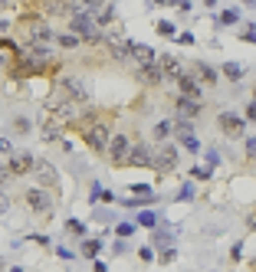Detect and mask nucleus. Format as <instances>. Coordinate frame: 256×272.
<instances>
[{
  "label": "nucleus",
  "instance_id": "obj_50",
  "mask_svg": "<svg viewBox=\"0 0 256 272\" xmlns=\"http://www.w3.org/2000/svg\"><path fill=\"white\" fill-rule=\"evenodd\" d=\"M7 180H10V171H7V164H4V167H0V187H4Z\"/></svg>",
  "mask_w": 256,
  "mask_h": 272
},
{
  "label": "nucleus",
  "instance_id": "obj_12",
  "mask_svg": "<svg viewBox=\"0 0 256 272\" xmlns=\"http://www.w3.org/2000/svg\"><path fill=\"white\" fill-rule=\"evenodd\" d=\"M128 56H131V62H138V66H151V62L158 59L148 43H128Z\"/></svg>",
  "mask_w": 256,
  "mask_h": 272
},
{
  "label": "nucleus",
  "instance_id": "obj_23",
  "mask_svg": "<svg viewBox=\"0 0 256 272\" xmlns=\"http://www.w3.org/2000/svg\"><path fill=\"white\" fill-rule=\"evenodd\" d=\"M171 131L177 135V141H188V138H194V125H191V118H177V122H171Z\"/></svg>",
  "mask_w": 256,
  "mask_h": 272
},
{
  "label": "nucleus",
  "instance_id": "obj_48",
  "mask_svg": "<svg viewBox=\"0 0 256 272\" xmlns=\"http://www.w3.org/2000/svg\"><path fill=\"white\" fill-rule=\"evenodd\" d=\"M10 151H13L10 141H7V138H0V154H10Z\"/></svg>",
  "mask_w": 256,
  "mask_h": 272
},
{
  "label": "nucleus",
  "instance_id": "obj_35",
  "mask_svg": "<svg viewBox=\"0 0 256 272\" xmlns=\"http://www.w3.org/2000/svg\"><path fill=\"white\" fill-rule=\"evenodd\" d=\"M13 131H17V135H26V131H30V118H13Z\"/></svg>",
  "mask_w": 256,
  "mask_h": 272
},
{
  "label": "nucleus",
  "instance_id": "obj_34",
  "mask_svg": "<svg viewBox=\"0 0 256 272\" xmlns=\"http://www.w3.org/2000/svg\"><path fill=\"white\" fill-rule=\"evenodd\" d=\"M191 177L207 180V177H213V167H191Z\"/></svg>",
  "mask_w": 256,
  "mask_h": 272
},
{
  "label": "nucleus",
  "instance_id": "obj_30",
  "mask_svg": "<svg viewBox=\"0 0 256 272\" xmlns=\"http://www.w3.org/2000/svg\"><path fill=\"white\" fill-rule=\"evenodd\" d=\"M220 23H224V26L240 23V10H224V13H220Z\"/></svg>",
  "mask_w": 256,
  "mask_h": 272
},
{
  "label": "nucleus",
  "instance_id": "obj_11",
  "mask_svg": "<svg viewBox=\"0 0 256 272\" xmlns=\"http://www.w3.org/2000/svg\"><path fill=\"white\" fill-rule=\"evenodd\" d=\"M79 115H82V108H79V102H72V99H66V102H59L56 111H53V118L56 122H79Z\"/></svg>",
  "mask_w": 256,
  "mask_h": 272
},
{
  "label": "nucleus",
  "instance_id": "obj_44",
  "mask_svg": "<svg viewBox=\"0 0 256 272\" xmlns=\"http://www.w3.org/2000/svg\"><path fill=\"white\" fill-rule=\"evenodd\" d=\"M108 0H82V7H89V10H99V7H105Z\"/></svg>",
  "mask_w": 256,
  "mask_h": 272
},
{
  "label": "nucleus",
  "instance_id": "obj_55",
  "mask_svg": "<svg viewBox=\"0 0 256 272\" xmlns=\"http://www.w3.org/2000/svg\"><path fill=\"white\" fill-rule=\"evenodd\" d=\"M243 4H246V7H256V0H243Z\"/></svg>",
  "mask_w": 256,
  "mask_h": 272
},
{
  "label": "nucleus",
  "instance_id": "obj_52",
  "mask_svg": "<svg viewBox=\"0 0 256 272\" xmlns=\"http://www.w3.org/2000/svg\"><path fill=\"white\" fill-rule=\"evenodd\" d=\"M13 7V0H0V10H10Z\"/></svg>",
  "mask_w": 256,
  "mask_h": 272
},
{
  "label": "nucleus",
  "instance_id": "obj_22",
  "mask_svg": "<svg viewBox=\"0 0 256 272\" xmlns=\"http://www.w3.org/2000/svg\"><path fill=\"white\" fill-rule=\"evenodd\" d=\"M43 141H50V144H53V141H63V125H59L53 115L43 122Z\"/></svg>",
  "mask_w": 256,
  "mask_h": 272
},
{
  "label": "nucleus",
  "instance_id": "obj_14",
  "mask_svg": "<svg viewBox=\"0 0 256 272\" xmlns=\"http://www.w3.org/2000/svg\"><path fill=\"white\" fill-rule=\"evenodd\" d=\"M191 75L200 82V86H217V69L207 66V62H200V59L191 66Z\"/></svg>",
  "mask_w": 256,
  "mask_h": 272
},
{
  "label": "nucleus",
  "instance_id": "obj_4",
  "mask_svg": "<svg viewBox=\"0 0 256 272\" xmlns=\"http://www.w3.org/2000/svg\"><path fill=\"white\" fill-rule=\"evenodd\" d=\"M151 167H155L158 174H171L177 171V148L171 141H161L155 148V161H151Z\"/></svg>",
  "mask_w": 256,
  "mask_h": 272
},
{
  "label": "nucleus",
  "instance_id": "obj_27",
  "mask_svg": "<svg viewBox=\"0 0 256 272\" xmlns=\"http://www.w3.org/2000/svg\"><path fill=\"white\" fill-rule=\"evenodd\" d=\"M56 46H63V50H79V40L72 36V33H56Z\"/></svg>",
  "mask_w": 256,
  "mask_h": 272
},
{
  "label": "nucleus",
  "instance_id": "obj_25",
  "mask_svg": "<svg viewBox=\"0 0 256 272\" xmlns=\"http://www.w3.org/2000/svg\"><path fill=\"white\" fill-rule=\"evenodd\" d=\"M112 20H115V10H112V7H99V13H92V23L99 26V30H105Z\"/></svg>",
  "mask_w": 256,
  "mask_h": 272
},
{
  "label": "nucleus",
  "instance_id": "obj_3",
  "mask_svg": "<svg viewBox=\"0 0 256 272\" xmlns=\"http://www.w3.org/2000/svg\"><path fill=\"white\" fill-rule=\"evenodd\" d=\"M131 138L128 135H112L108 138V144H105V151H108V161H112V167H128V158H131Z\"/></svg>",
  "mask_w": 256,
  "mask_h": 272
},
{
  "label": "nucleus",
  "instance_id": "obj_19",
  "mask_svg": "<svg viewBox=\"0 0 256 272\" xmlns=\"http://www.w3.org/2000/svg\"><path fill=\"white\" fill-rule=\"evenodd\" d=\"M177 89H181V95H188V99H200V82L194 79L191 72L177 75Z\"/></svg>",
  "mask_w": 256,
  "mask_h": 272
},
{
  "label": "nucleus",
  "instance_id": "obj_13",
  "mask_svg": "<svg viewBox=\"0 0 256 272\" xmlns=\"http://www.w3.org/2000/svg\"><path fill=\"white\" fill-rule=\"evenodd\" d=\"M155 161V151L148 144H131V158H128V167H151Z\"/></svg>",
  "mask_w": 256,
  "mask_h": 272
},
{
  "label": "nucleus",
  "instance_id": "obj_29",
  "mask_svg": "<svg viewBox=\"0 0 256 272\" xmlns=\"http://www.w3.org/2000/svg\"><path fill=\"white\" fill-rule=\"evenodd\" d=\"M66 233L82 236V240H86V223H79V220H66Z\"/></svg>",
  "mask_w": 256,
  "mask_h": 272
},
{
  "label": "nucleus",
  "instance_id": "obj_45",
  "mask_svg": "<svg viewBox=\"0 0 256 272\" xmlns=\"http://www.w3.org/2000/svg\"><path fill=\"white\" fill-rule=\"evenodd\" d=\"M207 164H210V167H217V164H220V154H217V151H213V148L207 151Z\"/></svg>",
  "mask_w": 256,
  "mask_h": 272
},
{
  "label": "nucleus",
  "instance_id": "obj_32",
  "mask_svg": "<svg viewBox=\"0 0 256 272\" xmlns=\"http://www.w3.org/2000/svg\"><path fill=\"white\" fill-rule=\"evenodd\" d=\"M155 246H158V249H161V246L171 249V233H161V229H155Z\"/></svg>",
  "mask_w": 256,
  "mask_h": 272
},
{
  "label": "nucleus",
  "instance_id": "obj_49",
  "mask_svg": "<svg viewBox=\"0 0 256 272\" xmlns=\"http://www.w3.org/2000/svg\"><path fill=\"white\" fill-rule=\"evenodd\" d=\"M246 118H250V122H256V102H250V105H246Z\"/></svg>",
  "mask_w": 256,
  "mask_h": 272
},
{
  "label": "nucleus",
  "instance_id": "obj_40",
  "mask_svg": "<svg viewBox=\"0 0 256 272\" xmlns=\"http://www.w3.org/2000/svg\"><path fill=\"white\" fill-rule=\"evenodd\" d=\"M174 200H194V187H191V184H184V187H181V193H177Z\"/></svg>",
  "mask_w": 256,
  "mask_h": 272
},
{
  "label": "nucleus",
  "instance_id": "obj_9",
  "mask_svg": "<svg viewBox=\"0 0 256 272\" xmlns=\"http://www.w3.org/2000/svg\"><path fill=\"white\" fill-rule=\"evenodd\" d=\"M33 174H36L40 187H56V184H59V174H56V167H53L50 161H40V158H36V164H33Z\"/></svg>",
  "mask_w": 256,
  "mask_h": 272
},
{
  "label": "nucleus",
  "instance_id": "obj_15",
  "mask_svg": "<svg viewBox=\"0 0 256 272\" xmlns=\"http://www.w3.org/2000/svg\"><path fill=\"white\" fill-rule=\"evenodd\" d=\"M138 82H144V86H161L164 82V72H161V66L158 62H151V66H138Z\"/></svg>",
  "mask_w": 256,
  "mask_h": 272
},
{
  "label": "nucleus",
  "instance_id": "obj_10",
  "mask_svg": "<svg viewBox=\"0 0 256 272\" xmlns=\"http://www.w3.org/2000/svg\"><path fill=\"white\" fill-rule=\"evenodd\" d=\"M131 193H135V197H128V200H125V207H148V204H158V193L151 190L148 184L131 187Z\"/></svg>",
  "mask_w": 256,
  "mask_h": 272
},
{
  "label": "nucleus",
  "instance_id": "obj_2",
  "mask_svg": "<svg viewBox=\"0 0 256 272\" xmlns=\"http://www.w3.org/2000/svg\"><path fill=\"white\" fill-rule=\"evenodd\" d=\"M69 33H72L79 43H102V33L105 30H99V26L92 23V13L76 10V13H69Z\"/></svg>",
  "mask_w": 256,
  "mask_h": 272
},
{
  "label": "nucleus",
  "instance_id": "obj_42",
  "mask_svg": "<svg viewBox=\"0 0 256 272\" xmlns=\"http://www.w3.org/2000/svg\"><path fill=\"white\" fill-rule=\"evenodd\" d=\"M7 210H10V197H7V193H4V187H0V217H4Z\"/></svg>",
  "mask_w": 256,
  "mask_h": 272
},
{
  "label": "nucleus",
  "instance_id": "obj_58",
  "mask_svg": "<svg viewBox=\"0 0 256 272\" xmlns=\"http://www.w3.org/2000/svg\"><path fill=\"white\" fill-rule=\"evenodd\" d=\"M253 102H256V92H253Z\"/></svg>",
  "mask_w": 256,
  "mask_h": 272
},
{
  "label": "nucleus",
  "instance_id": "obj_33",
  "mask_svg": "<svg viewBox=\"0 0 256 272\" xmlns=\"http://www.w3.org/2000/svg\"><path fill=\"white\" fill-rule=\"evenodd\" d=\"M158 33H161V36H174V23H171V20H158Z\"/></svg>",
  "mask_w": 256,
  "mask_h": 272
},
{
  "label": "nucleus",
  "instance_id": "obj_26",
  "mask_svg": "<svg viewBox=\"0 0 256 272\" xmlns=\"http://www.w3.org/2000/svg\"><path fill=\"white\" fill-rule=\"evenodd\" d=\"M224 75L230 82H240L243 79V66H240V62H224Z\"/></svg>",
  "mask_w": 256,
  "mask_h": 272
},
{
  "label": "nucleus",
  "instance_id": "obj_5",
  "mask_svg": "<svg viewBox=\"0 0 256 272\" xmlns=\"http://www.w3.org/2000/svg\"><path fill=\"white\" fill-rule=\"evenodd\" d=\"M33 164H36V158H33L30 151H10V158H7L10 177H26V174H33Z\"/></svg>",
  "mask_w": 256,
  "mask_h": 272
},
{
  "label": "nucleus",
  "instance_id": "obj_47",
  "mask_svg": "<svg viewBox=\"0 0 256 272\" xmlns=\"http://www.w3.org/2000/svg\"><path fill=\"white\" fill-rule=\"evenodd\" d=\"M184 148H188V151H200V144H197V138H188V141H184Z\"/></svg>",
  "mask_w": 256,
  "mask_h": 272
},
{
  "label": "nucleus",
  "instance_id": "obj_43",
  "mask_svg": "<svg viewBox=\"0 0 256 272\" xmlns=\"http://www.w3.org/2000/svg\"><path fill=\"white\" fill-rule=\"evenodd\" d=\"M138 256H141V262H151V259H155V249L141 246V249H138Z\"/></svg>",
  "mask_w": 256,
  "mask_h": 272
},
{
  "label": "nucleus",
  "instance_id": "obj_53",
  "mask_svg": "<svg viewBox=\"0 0 256 272\" xmlns=\"http://www.w3.org/2000/svg\"><path fill=\"white\" fill-rule=\"evenodd\" d=\"M246 226H250V229H256V210L250 213V223H246Z\"/></svg>",
  "mask_w": 256,
  "mask_h": 272
},
{
  "label": "nucleus",
  "instance_id": "obj_7",
  "mask_svg": "<svg viewBox=\"0 0 256 272\" xmlns=\"http://www.w3.org/2000/svg\"><path fill=\"white\" fill-rule=\"evenodd\" d=\"M102 46H105V53L112 56L115 62H131V56H128V43L119 36V33H102Z\"/></svg>",
  "mask_w": 256,
  "mask_h": 272
},
{
  "label": "nucleus",
  "instance_id": "obj_18",
  "mask_svg": "<svg viewBox=\"0 0 256 272\" xmlns=\"http://www.w3.org/2000/svg\"><path fill=\"white\" fill-rule=\"evenodd\" d=\"M59 86L66 89V95H69L72 102H86V99H89V89H86V82H79V79H63Z\"/></svg>",
  "mask_w": 256,
  "mask_h": 272
},
{
  "label": "nucleus",
  "instance_id": "obj_51",
  "mask_svg": "<svg viewBox=\"0 0 256 272\" xmlns=\"http://www.w3.org/2000/svg\"><path fill=\"white\" fill-rule=\"evenodd\" d=\"M92 269H95V272H108V269H105V262H99V259H95V266H92Z\"/></svg>",
  "mask_w": 256,
  "mask_h": 272
},
{
  "label": "nucleus",
  "instance_id": "obj_38",
  "mask_svg": "<svg viewBox=\"0 0 256 272\" xmlns=\"http://www.w3.org/2000/svg\"><path fill=\"white\" fill-rule=\"evenodd\" d=\"M177 43H181V46H194V33H188V30H184V33H177Z\"/></svg>",
  "mask_w": 256,
  "mask_h": 272
},
{
  "label": "nucleus",
  "instance_id": "obj_1",
  "mask_svg": "<svg viewBox=\"0 0 256 272\" xmlns=\"http://www.w3.org/2000/svg\"><path fill=\"white\" fill-rule=\"evenodd\" d=\"M76 128L82 131V141L89 144L92 151H105V144H108V138H112V131H108V122H102V118H79L76 122Z\"/></svg>",
  "mask_w": 256,
  "mask_h": 272
},
{
  "label": "nucleus",
  "instance_id": "obj_6",
  "mask_svg": "<svg viewBox=\"0 0 256 272\" xmlns=\"http://www.w3.org/2000/svg\"><path fill=\"white\" fill-rule=\"evenodd\" d=\"M23 204L30 207L33 213H50L53 210V197L43 190V187H30V190H23Z\"/></svg>",
  "mask_w": 256,
  "mask_h": 272
},
{
  "label": "nucleus",
  "instance_id": "obj_56",
  "mask_svg": "<svg viewBox=\"0 0 256 272\" xmlns=\"http://www.w3.org/2000/svg\"><path fill=\"white\" fill-rule=\"evenodd\" d=\"M10 272H23V269H20V266H13V269H10Z\"/></svg>",
  "mask_w": 256,
  "mask_h": 272
},
{
  "label": "nucleus",
  "instance_id": "obj_24",
  "mask_svg": "<svg viewBox=\"0 0 256 272\" xmlns=\"http://www.w3.org/2000/svg\"><path fill=\"white\" fill-rule=\"evenodd\" d=\"M99 253H102V240H82V246H79L82 259H95Z\"/></svg>",
  "mask_w": 256,
  "mask_h": 272
},
{
  "label": "nucleus",
  "instance_id": "obj_21",
  "mask_svg": "<svg viewBox=\"0 0 256 272\" xmlns=\"http://www.w3.org/2000/svg\"><path fill=\"white\" fill-rule=\"evenodd\" d=\"M174 108H177V115H181V118H194V115H200V99H188V95H181Z\"/></svg>",
  "mask_w": 256,
  "mask_h": 272
},
{
  "label": "nucleus",
  "instance_id": "obj_46",
  "mask_svg": "<svg viewBox=\"0 0 256 272\" xmlns=\"http://www.w3.org/2000/svg\"><path fill=\"white\" fill-rule=\"evenodd\" d=\"M125 249H128V243H125V240H119V243H115V249H112V253H115V256H122Z\"/></svg>",
  "mask_w": 256,
  "mask_h": 272
},
{
  "label": "nucleus",
  "instance_id": "obj_28",
  "mask_svg": "<svg viewBox=\"0 0 256 272\" xmlns=\"http://www.w3.org/2000/svg\"><path fill=\"white\" fill-rule=\"evenodd\" d=\"M138 226H144V229H158V217L151 210H141L138 213Z\"/></svg>",
  "mask_w": 256,
  "mask_h": 272
},
{
  "label": "nucleus",
  "instance_id": "obj_8",
  "mask_svg": "<svg viewBox=\"0 0 256 272\" xmlns=\"http://www.w3.org/2000/svg\"><path fill=\"white\" fill-rule=\"evenodd\" d=\"M217 125H220V131H224L227 138H240L246 131V118H240L237 111H220Z\"/></svg>",
  "mask_w": 256,
  "mask_h": 272
},
{
  "label": "nucleus",
  "instance_id": "obj_16",
  "mask_svg": "<svg viewBox=\"0 0 256 272\" xmlns=\"http://www.w3.org/2000/svg\"><path fill=\"white\" fill-rule=\"evenodd\" d=\"M17 59H20V50H17V43L13 40H0V69H13L17 66Z\"/></svg>",
  "mask_w": 256,
  "mask_h": 272
},
{
  "label": "nucleus",
  "instance_id": "obj_17",
  "mask_svg": "<svg viewBox=\"0 0 256 272\" xmlns=\"http://www.w3.org/2000/svg\"><path fill=\"white\" fill-rule=\"evenodd\" d=\"M43 13H50V17H69V13H76V4L72 0H43Z\"/></svg>",
  "mask_w": 256,
  "mask_h": 272
},
{
  "label": "nucleus",
  "instance_id": "obj_31",
  "mask_svg": "<svg viewBox=\"0 0 256 272\" xmlns=\"http://www.w3.org/2000/svg\"><path fill=\"white\" fill-rule=\"evenodd\" d=\"M168 135H171V122H158L155 125V138H158V141H164Z\"/></svg>",
  "mask_w": 256,
  "mask_h": 272
},
{
  "label": "nucleus",
  "instance_id": "obj_54",
  "mask_svg": "<svg viewBox=\"0 0 256 272\" xmlns=\"http://www.w3.org/2000/svg\"><path fill=\"white\" fill-rule=\"evenodd\" d=\"M7 26H10V23H7V20H0V33H7Z\"/></svg>",
  "mask_w": 256,
  "mask_h": 272
},
{
  "label": "nucleus",
  "instance_id": "obj_57",
  "mask_svg": "<svg viewBox=\"0 0 256 272\" xmlns=\"http://www.w3.org/2000/svg\"><path fill=\"white\" fill-rule=\"evenodd\" d=\"M161 4H177V0H161Z\"/></svg>",
  "mask_w": 256,
  "mask_h": 272
},
{
  "label": "nucleus",
  "instance_id": "obj_36",
  "mask_svg": "<svg viewBox=\"0 0 256 272\" xmlns=\"http://www.w3.org/2000/svg\"><path fill=\"white\" fill-rule=\"evenodd\" d=\"M115 233H119V240H125V236L135 233V223H119V226H115Z\"/></svg>",
  "mask_w": 256,
  "mask_h": 272
},
{
  "label": "nucleus",
  "instance_id": "obj_39",
  "mask_svg": "<svg viewBox=\"0 0 256 272\" xmlns=\"http://www.w3.org/2000/svg\"><path fill=\"white\" fill-rule=\"evenodd\" d=\"M243 43H256V26H243Z\"/></svg>",
  "mask_w": 256,
  "mask_h": 272
},
{
  "label": "nucleus",
  "instance_id": "obj_37",
  "mask_svg": "<svg viewBox=\"0 0 256 272\" xmlns=\"http://www.w3.org/2000/svg\"><path fill=\"white\" fill-rule=\"evenodd\" d=\"M246 158H250V161L256 164V135H253V138H246Z\"/></svg>",
  "mask_w": 256,
  "mask_h": 272
},
{
  "label": "nucleus",
  "instance_id": "obj_20",
  "mask_svg": "<svg viewBox=\"0 0 256 272\" xmlns=\"http://www.w3.org/2000/svg\"><path fill=\"white\" fill-rule=\"evenodd\" d=\"M158 66H161V72L164 75H171V79H177V75L184 72V66H181V59H177V56H171V53H164L161 59H155Z\"/></svg>",
  "mask_w": 256,
  "mask_h": 272
},
{
  "label": "nucleus",
  "instance_id": "obj_41",
  "mask_svg": "<svg viewBox=\"0 0 256 272\" xmlns=\"http://www.w3.org/2000/svg\"><path fill=\"white\" fill-rule=\"evenodd\" d=\"M174 249H161V253H158V262H174Z\"/></svg>",
  "mask_w": 256,
  "mask_h": 272
}]
</instances>
